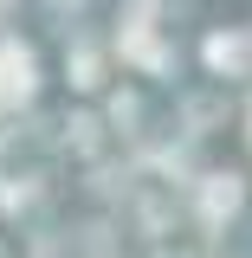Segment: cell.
<instances>
[{
	"label": "cell",
	"mask_w": 252,
	"mask_h": 258,
	"mask_svg": "<svg viewBox=\"0 0 252 258\" xmlns=\"http://www.w3.org/2000/svg\"><path fill=\"white\" fill-rule=\"evenodd\" d=\"M32 97V52L0 39V103H26Z\"/></svg>",
	"instance_id": "cell-1"
},
{
	"label": "cell",
	"mask_w": 252,
	"mask_h": 258,
	"mask_svg": "<svg viewBox=\"0 0 252 258\" xmlns=\"http://www.w3.org/2000/svg\"><path fill=\"white\" fill-rule=\"evenodd\" d=\"M239 174H207V181H200V220L207 226H220V220H233V213H239Z\"/></svg>",
	"instance_id": "cell-2"
},
{
	"label": "cell",
	"mask_w": 252,
	"mask_h": 258,
	"mask_svg": "<svg viewBox=\"0 0 252 258\" xmlns=\"http://www.w3.org/2000/svg\"><path fill=\"white\" fill-rule=\"evenodd\" d=\"M246 58H252V39H239V32H214L207 39V64L214 71H239Z\"/></svg>",
	"instance_id": "cell-3"
},
{
	"label": "cell",
	"mask_w": 252,
	"mask_h": 258,
	"mask_svg": "<svg viewBox=\"0 0 252 258\" xmlns=\"http://www.w3.org/2000/svg\"><path fill=\"white\" fill-rule=\"evenodd\" d=\"M71 84H78V91H91V84H97V52H91V45L71 52Z\"/></svg>",
	"instance_id": "cell-4"
},
{
	"label": "cell",
	"mask_w": 252,
	"mask_h": 258,
	"mask_svg": "<svg viewBox=\"0 0 252 258\" xmlns=\"http://www.w3.org/2000/svg\"><path fill=\"white\" fill-rule=\"evenodd\" d=\"M214 116H220V97H194V103H188V123L194 129H207Z\"/></svg>",
	"instance_id": "cell-5"
},
{
	"label": "cell",
	"mask_w": 252,
	"mask_h": 258,
	"mask_svg": "<svg viewBox=\"0 0 252 258\" xmlns=\"http://www.w3.org/2000/svg\"><path fill=\"white\" fill-rule=\"evenodd\" d=\"M26 200H32V181H7V187H0V207H7V213H20Z\"/></svg>",
	"instance_id": "cell-6"
},
{
	"label": "cell",
	"mask_w": 252,
	"mask_h": 258,
	"mask_svg": "<svg viewBox=\"0 0 252 258\" xmlns=\"http://www.w3.org/2000/svg\"><path fill=\"white\" fill-rule=\"evenodd\" d=\"M71 142L91 155V149H97V116H71Z\"/></svg>",
	"instance_id": "cell-7"
},
{
	"label": "cell",
	"mask_w": 252,
	"mask_h": 258,
	"mask_svg": "<svg viewBox=\"0 0 252 258\" xmlns=\"http://www.w3.org/2000/svg\"><path fill=\"white\" fill-rule=\"evenodd\" d=\"M162 258H181V252H162Z\"/></svg>",
	"instance_id": "cell-8"
}]
</instances>
